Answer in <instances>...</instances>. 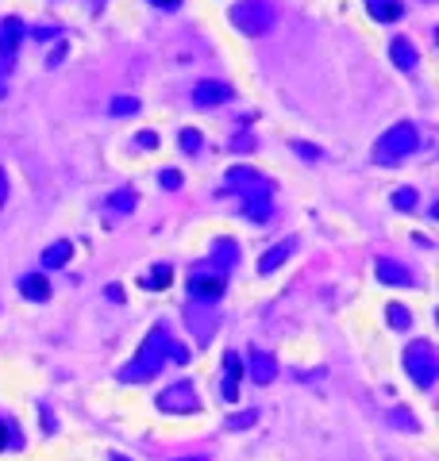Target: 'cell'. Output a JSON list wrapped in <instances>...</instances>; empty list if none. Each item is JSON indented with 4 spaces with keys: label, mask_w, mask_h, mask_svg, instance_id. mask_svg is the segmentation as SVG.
Returning a JSON list of instances; mask_svg holds the SVG:
<instances>
[{
    "label": "cell",
    "mask_w": 439,
    "mask_h": 461,
    "mask_svg": "<svg viewBox=\"0 0 439 461\" xmlns=\"http://www.w3.org/2000/svg\"><path fill=\"white\" fill-rule=\"evenodd\" d=\"M224 188L227 193H239L243 196V216L247 219H270L274 216V204H270V181L266 177H258L255 169H247V166H235V169H227V181H224Z\"/></svg>",
    "instance_id": "1"
},
{
    "label": "cell",
    "mask_w": 439,
    "mask_h": 461,
    "mask_svg": "<svg viewBox=\"0 0 439 461\" xmlns=\"http://www.w3.org/2000/svg\"><path fill=\"white\" fill-rule=\"evenodd\" d=\"M170 346H174L170 331H166V327H154V331L143 339L139 353L132 358V365L120 369V381H124V384H139V381L158 377L162 373V361H166V353H170Z\"/></svg>",
    "instance_id": "2"
},
{
    "label": "cell",
    "mask_w": 439,
    "mask_h": 461,
    "mask_svg": "<svg viewBox=\"0 0 439 461\" xmlns=\"http://www.w3.org/2000/svg\"><path fill=\"white\" fill-rule=\"evenodd\" d=\"M416 146H420V131L412 127V123H393V127H389L386 135L378 138V146H374V158H378L381 166H393V162L409 158Z\"/></svg>",
    "instance_id": "3"
},
{
    "label": "cell",
    "mask_w": 439,
    "mask_h": 461,
    "mask_svg": "<svg viewBox=\"0 0 439 461\" xmlns=\"http://www.w3.org/2000/svg\"><path fill=\"white\" fill-rule=\"evenodd\" d=\"M405 373L416 381V389H432V384H435L439 353H435V346L428 342V339L409 342V350H405Z\"/></svg>",
    "instance_id": "4"
},
{
    "label": "cell",
    "mask_w": 439,
    "mask_h": 461,
    "mask_svg": "<svg viewBox=\"0 0 439 461\" xmlns=\"http://www.w3.org/2000/svg\"><path fill=\"white\" fill-rule=\"evenodd\" d=\"M224 288H227L224 269H212L205 261V266H197L193 277H189V296H193L189 304H197V308H216L220 296H224Z\"/></svg>",
    "instance_id": "5"
},
{
    "label": "cell",
    "mask_w": 439,
    "mask_h": 461,
    "mask_svg": "<svg viewBox=\"0 0 439 461\" xmlns=\"http://www.w3.org/2000/svg\"><path fill=\"white\" fill-rule=\"evenodd\" d=\"M274 4L270 0H243V4L231 8V23L243 31V35H266L274 27Z\"/></svg>",
    "instance_id": "6"
},
{
    "label": "cell",
    "mask_w": 439,
    "mask_h": 461,
    "mask_svg": "<svg viewBox=\"0 0 439 461\" xmlns=\"http://www.w3.org/2000/svg\"><path fill=\"white\" fill-rule=\"evenodd\" d=\"M158 408L170 411V415H193V411L201 408V396L189 381H177V384H170V389H162Z\"/></svg>",
    "instance_id": "7"
},
{
    "label": "cell",
    "mask_w": 439,
    "mask_h": 461,
    "mask_svg": "<svg viewBox=\"0 0 439 461\" xmlns=\"http://www.w3.org/2000/svg\"><path fill=\"white\" fill-rule=\"evenodd\" d=\"M224 100H231V85H227V81L208 77V81H197V85H193V104H201V108H216V104H224Z\"/></svg>",
    "instance_id": "8"
},
{
    "label": "cell",
    "mask_w": 439,
    "mask_h": 461,
    "mask_svg": "<svg viewBox=\"0 0 439 461\" xmlns=\"http://www.w3.org/2000/svg\"><path fill=\"white\" fill-rule=\"evenodd\" d=\"M20 39H23V23L15 20H4V27H0V70H12V62H15V51H20Z\"/></svg>",
    "instance_id": "9"
},
{
    "label": "cell",
    "mask_w": 439,
    "mask_h": 461,
    "mask_svg": "<svg viewBox=\"0 0 439 461\" xmlns=\"http://www.w3.org/2000/svg\"><path fill=\"white\" fill-rule=\"evenodd\" d=\"M239 373H243V365H239V353H224V377H220V400H227V403H231L235 396H239Z\"/></svg>",
    "instance_id": "10"
},
{
    "label": "cell",
    "mask_w": 439,
    "mask_h": 461,
    "mask_svg": "<svg viewBox=\"0 0 439 461\" xmlns=\"http://www.w3.org/2000/svg\"><path fill=\"white\" fill-rule=\"evenodd\" d=\"M374 273H378L381 285H416V277H412L409 269L401 266V261H393V258H378Z\"/></svg>",
    "instance_id": "11"
},
{
    "label": "cell",
    "mask_w": 439,
    "mask_h": 461,
    "mask_svg": "<svg viewBox=\"0 0 439 461\" xmlns=\"http://www.w3.org/2000/svg\"><path fill=\"white\" fill-rule=\"evenodd\" d=\"M389 58H393V65H397V70H405V73H412V70L420 65V54H416V46H412L405 35H397L393 43H389Z\"/></svg>",
    "instance_id": "12"
},
{
    "label": "cell",
    "mask_w": 439,
    "mask_h": 461,
    "mask_svg": "<svg viewBox=\"0 0 439 461\" xmlns=\"http://www.w3.org/2000/svg\"><path fill=\"white\" fill-rule=\"evenodd\" d=\"M20 292L27 296V300L43 304V300H51V281H46L43 273H27V277H20Z\"/></svg>",
    "instance_id": "13"
},
{
    "label": "cell",
    "mask_w": 439,
    "mask_h": 461,
    "mask_svg": "<svg viewBox=\"0 0 439 461\" xmlns=\"http://www.w3.org/2000/svg\"><path fill=\"white\" fill-rule=\"evenodd\" d=\"M250 377H255L258 384H270L274 377H278V361H274L270 353H250Z\"/></svg>",
    "instance_id": "14"
},
{
    "label": "cell",
    "mask_w": 439,
    "mask_h": 461,
    "mask_svg": "<svg viewBox=\"0 0 439 461\" xmlns=\"http://www.w3.org/2000/svg\"><path fill=\"white\" fill-rule=\"evenodd\" d=\"M70 258H73V242H70V238H58V242H51V246L43 250V266H46V269L66 266Z\"/></svg>",
    "instance_id": "15"
},
{
    "label": "cell",
    "mask_w": 439,
    "mask_h": 461,
    "mask_svg": "<svg viewBox=\"0 0 439 461\" xmlns=\"http://www.w3.org/2000/svg\"><path fill=\"white\" fill-rule=\"evenodd\" d=\"M370 15L378 23H397L405 15V4L401 0H370Z\"/></svg>",
    "instance_id": "16"
},
{
    "label": "cell",
    "mask_w": 439,
    "mask_h": 461,
    "mask_svg": "<svg viewBox=\"0 0 439 461\" xmlns=\"http://www.w3.org/2000/svg\"><path fill=\"white\" fill-rule=\"evenodd\" d=\"M293 246H297L293 238H286V242H278V246H270V250L262 254V261H258V269H262V273H274V269H278L281 261L293 254Z\"/></svg>",
    "instance_id": "17"
},
{
    "label": "cell",
    "mask_w": 439,
    "mask_h": 461,
    "mask_svg": "<svg viewBox=\"0 0 439 461\" xmlns=\"http://www.w3.org/2000/svg\"><path fill=\"white\" fill-rule=\"evenodd\" d=\"M108 208L120 212V216L135 212V193H132V188H120V193H112V196H108Z\"/></svg>",
    "instance_id": "18"
},
{
    "label": "cell",
    "mask_w": 439,
    "mask_h": 461,
    "mask_svg": "<svg viewBox=\"0 0 439 461\" xmlns=\"http://www.w3.org/2000/svg\"><path fill=\"white\" fill-rule=\"evenodd\" d=\"M170 281H174V269L170 266H154L151 273L143 277V288H166Z\"/></svg>",
    "instance_id": "19"
},
{
    "label": "cell",
    "mask_w": 439,
    "mask_h": 461,
    "mask_svg": "<svg viewBox=\"0 0 439 461\" xmlns=\"http://www.w3.org/2000/svg\"><path fill=\"white\" fill-rule=\"evenodd\" d=\"M389 327H393V331H405V327H412V316H409V308H405V304H389Z\"/></svg>",
    "instance_id": "20"
},
{
    "label": "cell",
    "mask_w": 439,
    "mask_h": 461,
    "mask_svg": "<svg viewBox=\"0 0 439 461\" xmlns=\"http://www.w3.org/2000/svg\"><path fill=\"white\" fill-rule=\"evenodd\" d=\"M416 200H420L416 188H397V193H393V208L397 212H412V208H416Z\"/></svg>",
    "instance_id": "21"
},
{
    "label": "cell",
    "mask_w": 439,
    "mask_h": 461,
    "mask_svg": "<svg viewBox=\"0 0 439 461\" xmlns=\"http://www.w3.org/2000/svg\"><path fill=\"white\" fill-rule=\"evenodd\" d=\"M108 112L112 115H135L139 112V100H135V96H116V100L108 104Z\"/></svg>",
    "instance_id": "22"
},
{
    "label": "cell",
    "mask_w": 439,
    "mask_h": 461,
    "mask_svg": "<svg viewBox=\"0 0 439 461\" xmlns=\"http://www.w3.org/2000/svg\"><path fill=\"white\" fill-rule=\"evenodd\" d=\"M212 250H216L220 258L227 261V266H235V258H239V246H235V242H227V238H220V242L212 246ZM227 266H224V269H227Z\"/></svg>",
    "instance_id": "23"
},
{
    "label": "cell",
    "mask_w": 439,
    "mask_h": 461,
    "mask_svg": "<svg viewBox=\"0 0 439 461\" xmlns=\"http://www.w3.org/2000/svg\"><path fill=\"white\" fill-rule=\"evenodd\" d=\"M255 419H258V411H239V415L227 419V427L231 431H247V427H255Z\"/></svg>",
    "instance_id": "24"
},
{
    "label": "cell",
    "mask_w": 439,
    "mask_h": 461,
    "mask_svg": "<svg viewBox=\"0 0 439 461\" xmlns=\"http://www.w3.org/2000/svg\"><path fill=\"white\" fill-rule=\"evenodd\" d=\"M389 419H393V427H401V431H416V419H412V411H405V408H397Z\"/></svg>",
    "instance_id": "25"
},
{
    "label": "cell",
    "mask_w": 439,
    "mask_h": 461,
    "mask_svg": "<svg viewBox=\"0 0 439 461\" xmlns=\"http://www.w3.org/2000/svg\"><path fill=\"white\" fill-rule=\"evenodd\" d=\"M158 181H162V188H170V193H177V188H182V173H177V169H162Z\"/></svg>",
    "instance_id": "26"
},
{
    "label": "cell",
    "mask_w": 439,
    "mask_h": 461,
    "mask_svg": "<svg viewBox=\"0 0 439 461\" xmlns=\"http://www.w3.org/2000/svg\"><path fill=\"white\" fill-rule=\"evenodd\" d=\"M182 150L185 154H197L201 150V131H182Z\"/></svg>",
    "instance_id": "27"
},
{
    "label": "cell",
    "mask_w": 439,
    "mask_h": 461,
    "mask_svg": "<svg viewBox=\"0 0 439 461\" xmlns=\"http://www.w3.org/2000/svg\"><path fill=\"white\" fill-rule=\"evenodd\" d=\"M8 442H15V431H12V427H8V423H4V419H0V454H4V450H8Z\"/></svg>",
    "instance_id": "28"
},
{
    "label": "cell",
    "mask_w": 439,
    "mask_h": 461,
    "mask_svg": "<svg viewBox=\"0 0 439 461\" xmlns=\"http://www.w3.org/2000/svg\"><path fill=\"white\" fill-rule=\"evenodd\" d=\"M170 361H174V365H185V361H189V350H185V346H170Z\"/></svg>",
    "instance_id": "29"
},
{
    "label": "cell",
    "mask_w": 439,
    "mask_h": 461,
    "mask_svg": "<svg viewBox=\"0 0 439 461\" xmlns=\"http://www.w3.org/2000/svg\"><path fill=\"white\" fill-rule=\"evenodd\" d=\"M135 143H139L143 150H154V146H158V135H154V131H139V138H135Z\"/></svg>",
    "instance_id": "30"
},
{
    "label": "cell",
    "mask_w": 439,
    "mask_h": 461,
    "mask_svg": "<svg viewBox=\"0 0 439 461\" xmlns=\"http://www.w3.org/2000/svg\"><path fill=\"white\" fill-rule=\"evenodd\" d=\"M62 58H66V43H58V51H54L51 58H46V62H51V65H58V62H62Z\"/></svg>",
    "instance_id": "31"
},
{
    "label": "cell",
    "mask_w": 439,
    "mask_h": 461,
    "mask_svg": "<svg viewBox=\"0 0 439 461\" xmlns=\"http://www.w3.org/2000/svg\"><path fill=\"white\" fill-rule=\"evenodd\" d=\"M4 200H8V173L0 169V204H4Z\"/></svg>",
    "instance_id": "32"
},
{
    "label": "cell",
    "mask_w": 439,
    "mask_h": 461,
    "mask_svg": "<svg viewBox=\"0 0 439 461\" xmlns=\"http://www.w3.org/2000/svg\"><path fill=\"white\" fill-rule=\"evenodd\" d=\"M231 146H235V150H250V146H255V143H250V138H247V135H239V138H235V143H231Z\"/></svg>",
    "instance_id": "33"
},
{
    "label": "cell",
    "mask_w": 439,
    "mask_h": 461,
    "mask_svg": "<svg viewBox=\"0 0 439 461\" xmlns=\"http://www.w3.org/2000/svg\"><path fill=\"white\" fill-rule=\"evenodd\" d=\"M108 300L120 304V300H124V288H120V285H108Z\"/></svg>",
    "instance_id": "34"
},
{
    "label": "cell",
    "mask_w": 439,
    "mask_h": 461,
    "mask_svg": "<svg viewBox=\"0 0 439 461\" xmlns=\"http://www.w3.org/2000/svg\"><path fill=\"white\" fill-rule=\"evenodd\" d=\"M151 4H158V8H177L182 0H151Z\"/></svg>",
    "instance_id": "35"
},
{
    "label": "cell",
    "mask_w": 439,
    "mask_h": 461,
    "mask_svg": "<svg viewBox=\"0 0 439 461\" xmlns=\"http://www.w3.org/2000/svg\"><path fill=\"white\" fill-rule=\"evenodd\" d=\"M177 461H208V457H177Z\"/></svg>",
    "instance_id": "36"
},
{
    "label": "cell",
    "mask_w": 439,
    "mask_h": 461,
    "mask_svg": "<svg viewBox=\"0 0 439 461\" xmlns=\"http://www.w3.org/2000/svg\"><path fill=\"white\" fill-rule=\"evenodd\" d=\"M112 461H132V457H124V454H116V457H112Z\"/></svg>",
    "instance_id": "37"
}]
</instances>
